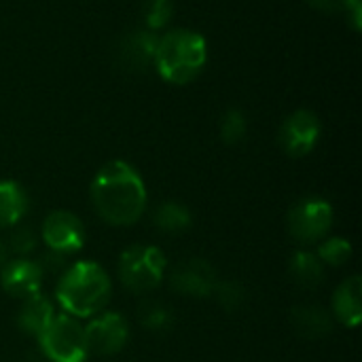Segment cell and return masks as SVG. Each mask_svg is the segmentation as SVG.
<instances>
[{"label":"cell","mask_w":362,"mask_h":362,"mask_svg":"<svg viewBox=\"0 0 362 362\" xmlns=\"http://www.w3.org/2000/svg\"><path fill=\"white\" fill-rule=\"evenodd\" d=\"M320 132V121L312 110H297L280 127V146L291 157H303L318 144Z\"/></svg>","instance_id":"obj_9"},{"label":"cell","mask_w":362,"mask_h":362,"mask_svg":"<svg viewBox=\"0 0 362 362\" xmlns=\"http://www.w3.org/2000/svg\"><path fill=\"white\" fill-rule=\"evenodd\" d=\"M291 322H293V329L297 331V335H301L305 339H322L333 329L331 314L320 305L295 308L291 314Z\"/></svg>","instance_id":"obj_15"},{"label":"cell","mask_w":362,"mask_h":362,"mask_svg":"<svg viewBox=\"0 0 362 362\" xmlns=\"http://www.w3.org/2000/svg\"><path fill=\"white\" fill-rule=\"evenodd\" d=\"M157 40L159 38L153 32H142V30L123 36L121 45L117 47V64L127 72L146 70L155 59Z\"/></svg>","instance_id":"obj_12"},{"label":"cell","mask_w":362,"mask_h":362,"mask_svg":"<svg viewBox=\"0 0 362 362\" xmlns=\"http://www.w3.org/2000/svg\"><path fill=\"white\" fill-rule=\"evenodd\" d=\"M216 269L204 259H189L178 263L170 274V284L185 297H210L216 288Z\"/></svg>","instance_id":"obj_10"},{"label":"cell","mask_w":362,"mask_h":362,"mask_svg":"<svg viewBox=\"0 0 362 362\" xmlns=\"http://www.w3.org/2000/svg\"><path fill=\"white\" fill-rule=\"evenodd\" d=\"M42 269L36 261L17 257L13 261H6L0 269V284L2 288L17 299H28L36 293H40L42 284Z\"/></svg>","instance_id":"obj_11"},{"label":"cell","mask_w":362,"mask_h":362,"mask_svg":"<svg viewBox=\"0 0 362 362\" xmlns=\"http://www.w3.org/2000/svg\"><path fill=\"white\" fill-rule=\"evenodd\" d=\"M322 13H348L354 19V28H361V0H308Z\"/></svg>","instance_id":"obj_25"},{"label":"cell","mask_w":362,"mask_h":362,"mask_svg":"<svg viewBox=\"0 0 362 362\" xmlns=\"http://www.w3.org/2000/svg\"><path fill=\"white\" fill-rule=\"evenodd\" d=\"M89 195L98 216L112 227L134 225L146 210L144 180L125 161L106 163L95 174Z\"/></svg>","instance_id":"obj_1"},{"label":"cell","mask_w":362,"mask_h":362,"mask_svg":"<svg viewBox=\"0 0 362 362\" xmlns=\"http://www.w3.org/2000/svg\"><path fill=\"white\" fill-rule=\"evenodd\" d=\"M36 244H38V235H36V231L32 227L15 225V229L8 235L6 248H8V252H13L17 257H25L36 248Z\"/></svg>","instance_id":"obj_23"},{"label":"cell","mask_w":362,"mask_h":362,"mask_svg":"<svg viewBox=\"0 0 362 362\" xmlns=\"http://www.w3.org/2000/svg\"><path fill=\"white\" fill-rule=\"evenodd\" d=\"M38 344L42 354L51 362H85L89 354L85 329L68 314L53 316L49 327L40 333Z\"/></svg>","instance_id":"obj_5"},{"label":"cell","mask_w":362,"mask_h":362,"mask_svg":"<svg viewBox=\"0 0 362 362\" xmlns=\"http://www.w3.org/2000/svg\"><path fill=\"white\" fill-rule=\"evenodd\" d=\"M138 320L146 331L157 333V335L168 333L174 325V316H172L170 308L161 301H155V299L142 301V305L138 308Z\"/></svg>","instance_id":"obj_19"},{"label":"cell","mask_w":362,"mask_h":362,"mask_svg":"<svg viewBox=\"0 0 362 362\" xmlns=\"http://www.w3.org/2000/svg\"><path fill=\"white\" fill-rule=\"evenodd\" d=\"M40 235L49 250L66 257L81 250V246L85 244V227L81 218L68 210L51 212L42 223Z\"/></svg>","instance_id":"obj_8"},{"label":"cell","mask_w":362,"mask_h":362,"mask_svg":"<svg viewBox=\"0 0 362 362\" xmlns=\"http://www.w3.org/2000/svg\"><path fill=\"white\" fill-rule=\"evenodd\" d=\"M316 255L325 265L341 267L352 259V244L344 238H325Z\"/></svg>","instance_id":"obj_20"},{"label":"cell","mask_w":362,"mask_h":362,"mask_svg":"<svg viewBox=\"0 0 362 362\" xmlns=\"http://www.w3.org/2000/svg\"><path fill=\"white\" fill-rule=\"evenodd\" d=\"M325 263L318 259L316 252L310 250H299L293 255L288 274L293 282L301 288H318L325 282Z\"/></svg>","instance_id":"obj_16"},{"label":"cell","mask_w":362,"mask_h":362,"mask_svg":"<svg viewBox=\"0 0 362 362\" xmlns=\"http://www.w3.org/2000/svg\"><path fill=\"white\" fill-rule=\"evenodd\" d=\"M216 297V301L221 303L223 310L227 312H235L244 305L246 301V288L240 282L227 280V282H216V288L212 293Z\"/></svg>","instance_id":"obj_22"},{"label":"cell","mask_w":362,"mask_h":362,"mask_svg":"<svg viewBox=\"0 0 362 362\" xmlns=\"http://www.w3.org/2000/svg\"><path fill=\"white\" fill-rule=\"evenodd\" d=\"M331 310H333V316L354 329L361 325L362 318V282L358 276H350L348 280H344L335 295H333V303H331Z\"/></svg>","instance_id":"obj_13"},{"label":"cell","mask_w":362,"mask_h":362,"mask_svg":"<svg viewBox=\"0 0 362 362\" xmlns=\"http://www.w3.org/2000/svg\"><path fill=\"white\" fill-rule=\"evenodd\" d=\"M110 278L93 261L70 265L57 282L55 297L62 310L72 318H87L100 314L110 301Z\"/></svg>","instance_id":"obj_2"},{"label":"cell","mask_w":362,"mask_h":362,"mask_svg":"<svg viewBox=\"0 0 362 362\" xmlns=\"http://www.w3.org/2000/svg\"><path fill=\"white\" fill-rule=\"evenodd\" d=\"M153 221H155V227L159 231L176 235V233H185L191 227L193 216H191L187 206H182L178 202H165L155 210Z\"/></svg>","instance_id":"obj_18"},{"label":"cell","mask_w":362,"mask_h":362,"mask_svg":"<svg viewBox=\"0 0 362 362\" xmlns=\"http://www.w3.org/2000/svg\"><path fill=\"white\" fill-rule=\"evenodd\" d=\"M208 59L206 38L191 30H172L157 40L153 66L174 85L191 83Z\"/></svg>","instance_id":"obj_3"},{"label":"cell","mask_w":362,"mask_h":362,"mask_svg":"<svg viewBox=\"0 0 362 362\" xmlns=\"http://www.w3.org/2000/svg\"><path fill=\"white\" fill-rule=\"evenodd\" d=\"M85 329V344L87 352L98 356H112L121 352L129 339V329L123 316L115 312H106L95 316Z\"/></svg>","instance_id":"obj_7"},{"label":"cell","mask_w":362,"mask_h":362,"mask_svg":"<svg viewBox=\"0 0 362 362\" xmlns=\"http://www.w3.org/2000/svg\"><path fill=\"white\" fill-rule=\"evenodd\" d=\"M286 227L297 244H320L333 227V208L320 197H305L291 208Z\"/></svg>","instance_id":"obj_6"},{"label":"cell","mask_w":362,"mask_h":362,"mask_svg":"<svg viewBox=\"0 0 362 362\" xmlns=\"http://www.w3.org/2000/svg\"><path fill=\"white\" fill-rule=\"evenodd\" d=\"M172 11H174L172 0H146L144 19L148 30H161L172 19Z\"/></svg>","instance_id":"obj_24"},{"label":"cell","mask_w":362,"mask_h":362,"mask_svg":"<svg viewBox=\"0 0 362 362\" xmlns=\"http://www.w3.org/2000/svg\"><path fill=\"white\" fill-rule=\"evenodd\" d=\"M165 269H168L165 255L159 248L148 246V244L129 246L119 257L121 284L136 295L155 291L161 284Z\"/></svg>","instance_id":"obj_4"},{"label":"cell","mask_w":362,"mask_h":362,"mask_svg":"<svg viewBox=\"0 0 362 362\" xmlns=\"http://www.w3.org/2000/svg\"><path fill=\"white\" fill-rule=\"evenodd\" d=\"M53 316H55L53 303L47 297H42L40 293H36L28 299H21V308L17 312V327L25 335H32L38 339L40 333L53 320Z\"/></svg>","instance_id":"obj_14"},{"label":"cell","mask_w":362,"mask_h":362,"mask_svg":"<svg viewBox=\"0 0 362 362\" xmlns=\"http://www.w3.org/2000/svg\"><path fill=\"white\" fill-rule=\"evenodd\" d=\"M38 267L42 269V274H49V276L59 274L62 276L68 269V257L59 255V252H53V250H47L42 255V259L38 261Z\"/></svg>","instance_id":"obj_26"},{"label":"cell","mask_w":362,"mask_h":362,"mask_svg":"<svg viewBox=\"0 0 362 362\" xmlns=\"http://www.w3.org/2000/svg\"><path fill=\"white\" fill-rule=\"evenodd\" d=\"M6 261H8V248H6V242L0 240V269L4 267Z\"/></svg>","instance_id":"obj_27"},{"label":"cell","mask_w":362,"mask_h":362,"mask_svg":"<svg viewBox=\"0 0 362 362\" xmlns=\"http://www.w3.org/2000/svg\"><path fill=\"white\" fill-rule=\"evenodd\" d=\"M28 212V195L13 180H0V229L15 227Z\"/></svg>","instance_id":"obj_17"},{"label":"cell","mask_w":362,"mask_h":362,"mask_svg":"<svg viewBox=\"0 0 362 362\" xmlns=\"http://www.w3.org/2000/svg\"><path fill=\"white\" fill-rule=\"evenodd\" d=\"M248 132V123L242 110H227L221 119V138L225 144H238L246 138Z\"/></svg>","instance_id":"obj_21"}]
</instances>
